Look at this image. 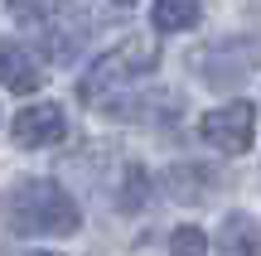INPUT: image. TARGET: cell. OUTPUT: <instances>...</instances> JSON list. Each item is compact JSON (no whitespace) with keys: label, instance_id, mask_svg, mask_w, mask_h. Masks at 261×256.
<instances>
[{"label":"cell","instance_id":"cell-1","mask_svg":"<svg viewBox=\"0 0 261 256\" xmlns=\"http://www.w3.org/2000/svg\"><path fill=\"white\" fill-rule=\"evenodd\" d=\"M0 227L19 237H73L83 227L73 193L54 179H15L0 189Z\"/></svg>","mask_w":261,"mask_h":256},{"label":"cell","instance_id":"cell-2","mask_svg":"<svg viewBox=\"0 0 261 256\" xmlns=\"http://www.w3.org/2000/svg\"><path fill=\"white\" fill-rule=\"evenodd\" d=\"M155 63H160L155 39H121L116 48H107V53L77 77V97H83V102H97L102 92H112V87H121V82L150 77Z\"/></svg>","mask_w":261,"mask_h":256},{"label":"cell","instance_id":"cell-3","mask_svg":"<svg viewBox=\"0 0 261 256\" xmlns=\"http://www.w3.org/2000/svg\"><path fill=\"white\" fill-rule=\"evenodd\" d=\"M198 135H203L213 150L223 155H247L256 135V106L252 102H223L198 121Z\"/></svg>","mask_w":261,"mask_h":256},{"label":"cell","instance_id":"cell-4","mask_svg":"<svg viewBox=\"0 0 261 256\" xmlns=\"http://www.w3.org/2000/svg\"><path fill=\"white\" fill-rule=\"evenodd\" d=\"M63 131H68V116H63L58 102H29V106H19L15 121H10V135H15V145H24V150L63 140Z\"/></svg>","mask_w":261,"mask_h":256},{"label":"cell","instance_id":"cell-5","mask_svg":"<svg viewBox=\"0 0 261 256\" xmlns=\"http://www.w3.org/2000/svg\"><path fill=\"white\" fill-rule=\"evenodd\" d=\"M223 189V174L208 164H169L165 169V193L174 203H208Z\"/></svg>","mask_w":261,"mask_h":256},{"label":"cell","instance_id":"cell-6","mask_svg":"<svg viewBox=\"0 0 261 256\" xmlns=\"http://www.w3.org/2000/svg\"><path fill=\"white\" fill-rule=\"evenodd\" d=\"M39 82H44V73L34 68V58L19 44H0V87H10V92H34Z\"/></svg>","mask_w":261,"mask_h":256},{"label":"cell","instance_id":"cell-7","mask_svg":"<svg viewBox=\"0 0 261 256\" xmlns=\"http://www.w3.org/2000/svg\"><path fill=\"white\" fill-rule=\"evenodd\" d=\"M150 19H155V29H160V34H179V29H194L198 19H203V0H155Z\"/></svg>","mask_w":261,"mask_h":256},{"label":"cell","instance_id":"cell-8","mask_svg":"<svg viewBox=\"0 0 261 256\" xmlns=\"http://www.w3.org/2000/svg\"><path fill=\"white\" fill-rule=\"evenodd\" d=\"M218 247H227V251H261V232L252 227V222L242 218V213H232V218L223 222V232H218Z\"/></svg>","mask_w":261,"mask_h":256},{"label":"cell","instance_id":"cell-9","mask_svg":"<svg viewBox=\"0 0 261 256\" xmlns=\"http://www.w3.org/2000/svg\"><path fill=\"white\" fill-rule=\"evenodd\" d=\"M150 198V184H145V169H136V164H130L126 169V179H121V208H140V203Z\"/></svg>","mask_w":261,"mask_h":256},{"label":"cell","instance_id":"cell-10","mask_svg":"<svg viewBox=\"0 0 261 256\" xmlns=\"http://www.w3.org/2000/svg\"><path fill=\"white\" fill-rule=\"evenodd\" d=\"M58 10V0H10V15L19 19H48Z\"/></svg>","mask_w":261,"mask_h":256},{"label":"cell","instance_id":"cell-11","mask_svg":"<svg viewBox=\"0 0 261 256\" xmlns=\"http://www.w3.org/2000/svg\"><path fill=\"white\" fill-rule=\"evenodd\" d=\"M169 247H174V251H208V237L198 227H179L174 237H169Z\"/></svg>","mask_w":261,"mask_h":256},{"label":"cell","instance_id":"cell-12","mask_svg":"<svg viewBox=\"0 0 261 256\" xmlns=\"http://www.w3.org/2000/svg\"><path fill=\"white\" fill-rule=\"evenodd\" d=\"M116 5H130V0H116Z\"/></svg>","mask_w":261,"mask_h":256}]
</instances>
